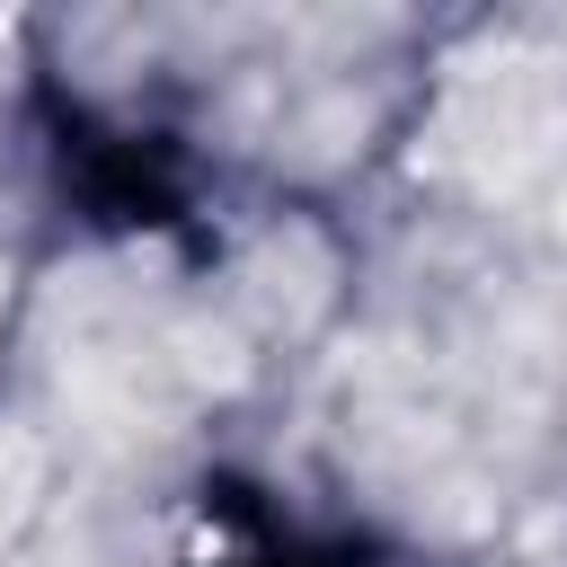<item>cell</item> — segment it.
<instances>
[{"mask_svg":"<svg viewBox=\"0 0 567 567\" xmlns=\"http://www.w3.org/2000/svg\"><path fill=\"white\" fill-rule=\"evenodd\" d=\"M35 470H44V461H35V443L0 425V540L18 532V514H27V496H35Z\"/></svg>","mask_w":567,"mask_h":567,"instance_id":"6da1fadb","label":"cell"}]
</instances>
